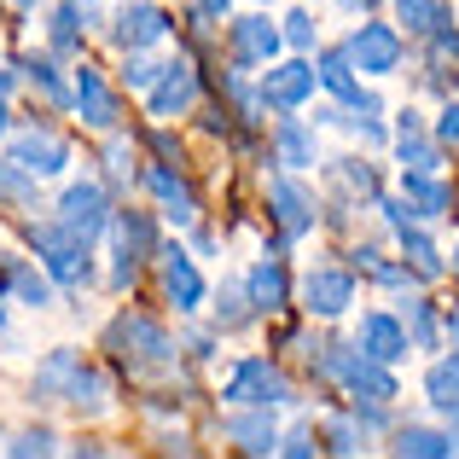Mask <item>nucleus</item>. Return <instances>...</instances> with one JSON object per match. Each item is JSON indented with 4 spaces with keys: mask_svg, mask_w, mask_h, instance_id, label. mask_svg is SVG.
Segmentation results:
<instances>
[{
    "mask_svg": "<svg viewBox=\"0 0 459 459\" xmlns=\"http://www.w3.org/2000/svg\"><path fill=\"white\" fill-rule=\"evenodd\" d=\"M320 372L349 395V402H395V395H402L395 372L384 367V360H372L360 343H325Z\"/></svg>",
    "mask_w": 459,
    "mask_h": 459,
    "instance_id": "f257e3e1",
    "label": "nucleus"
},
{
    "mask_svg": "<svg viewBox=\"0 0 459 459\" xmlns=\"http://www.w3.org/2000/svg\"><path fill=\"white\" fill-rule=\"evenodd\" d=\"M105 349H111L117 360H128L134 372L175 367V337L157 320H146V314H117V320L105 325Z\"/></svg>",
    "mask_w": 459,
    "mask_h": 459,
    "instance_id": "f03ea898",
    "label": "nucleus"
},
{
    "mask_svg": "<svg viewBox=\"0 0 459 459\" xmlns=\"http://www.w3.org/2000/svg\"><path fill=\"white\" fill-rule=\"evenodd\" d=\"M23 233H30V245H35V256H41V268L53 273L58 285L82 291V285L93 280V256H88V245H82L76 233H65L58 221H23Z\"/></svg>",
    "mask_w": 459,
    "mask_h": 459,
    "instance_id": "7ed1b4c3",
    "label": "nucleus"
},
{
    "mask_svg": "<svg viewBox=\"0 0 459 459\" xmlns=\"http://www.w3.org/2000/svg\"><path fill=\"white\" fill-rule=\"evenodd\" d=\"M111 215H117L111 210V186H100V180H70V186L58 192V215L53 221L93 250L105 233H111Z\"/></svg>",
    "mask_w": 459,
    "mask_h": 459,
    "instance_id": "20e7f679",
    "label": "nucleus"
},
{
    "mask_svg": "<svg viewBox=\"0 0 459 459\" xmlns=\"http://www.w3.org/2000/svg\"><path fill=\"white\" fill-rule=\"evenodd\" d=\"M221 395L233 407H285V402H297V384L285 378V367H273L268 355H245L227 372Z\"/></svg>",
    "mask_w": 459,
    "mask_h": 459,
    "instance_id": "39448f33",
    "label": "nucleus"
},
{
    "mask_svg": "<svg viewBox=\"0 0 459 459\" xmlns=\"http://www.w3.org/2000/svg\"><path fill=\"white\" fill-rule=\"evenodd\" d=\"M111 285H134L140 262L157 256V227L146 210H117L111 215Z\"/></svg>",
    "mask_w": 459,
    "mask_h": 459,
    "instance_id": "423d86ee",
    "label": "nucleus"
},
{
    "mask_svg": "<svg viewBox=\"0 0 459 459\" xmlns=\"http://www.w3.org/2000/svg\"><path fill=\"white\" fill-rule=\"evenodd\" d=\"M268 215H273L285 245H297V238H308L314 227H320V204H314V192L297 180V169H285V175L268 180Z\"/></svg>",
    "mask_w": 459,
    "mask_h": 459,
    "instance_id": "0eeeda50",
    "label": "nucleus"
},
{
    "mask_svg": "<svg viewBox=\"0 0 459 459\" xmlns=\"http://www.w3.org/2000/svg\"><path fill=\"white\" fill-rule=\"evenodd\" d=\"M314 88H320V70L308 65V58H273V65H262V82H256V93H262V111H303V105L314 100Z\"/></svg>",
    "mask_w": 459,
    "mask_h": 459,
    "instance_id": "6e6552de",
    "label": "nucleus"
},
{
    "mask_svg": "<svg viewBox=\"0 0 459 459\" xmlns=\"http://www.w3.org/2000/svg\"><path fill=\"white\" fill-rule=\"evenodd\" d=\"M343 47H349L360 76H395V70H402V53H407L402 30H395V23H378V18H360Z\"/></svg>",
    "mask_w": 459,
    "mask_h": 459,
    "instance_id": "1a4fd4ad",
    "label": "nucleus"
},
{
    "mask_svg": "<svg viewBox=\"0 0 459 459\" xmlns=\"http://www.w3.org/2000/svg\"><path fill=\"white\" fill-rule=\"evenodd\" d=\"M70 105H76V117L93 128V134H117V123H123L117 88L93 65H76V70H70Z\"/></svg>",
    "mask_w": 459,
    "mask_h": 459,
    "instance_id": "9d476101",
    "label": "nucleus"
},
{
    "mask_svg": "<svg viewBox=\"0 0 459 459\" xmlns=\"http://www.w3.org/2000/svg\"><path fill=\"white\" fill-rule=\"evenodd\" d=\"M192 105H198V65L192 58H169L163 76L146 88V111L157 123H175V117H186Z\"/></svg>",
    "mask_w": 459,
    "mask_h": 459,
    "instance_id": "9b49d317",
    "label": "nucleus"
},
{
    "mask_svg": "<svg viewBox=\"0 0 459 459\" xmlns=\"http://www.w3.org/2000/svg\"><path fill=\"white\" fill-rule=\"evenodd\" d=\"M297 303H303L314 320H343L349 303H355V273L349 268H308L303 285H297Z\"/></svg>",
    "mask_w": 459,
    "mask_h": 459,
    "instance_id": "f8f14e48",
    "label": "nucleus"
},
{
    "mask_svg": "<svg viewBox=\"0 0 459 459\" xmlns=\"http://www.w3.org/2000/svg\"><path fill=\"white\" fill-rule=\"evenodd\" d=\"M157 280H163V297L175 303V314H198L204 297H210L198 262H192L180 245H157Z\"/></svg>",
    "mask_w": 459,
    "mask_h": 459,
    "instance_id": "ddd939ff",
    "label": "nucleus"
},
{
    "mask_svg": "<svg viewBox=\"0 0 459 459\" xmlns=\"http://www.w3.org/2000/svg\"><path fill=\"white\" fill-rule=\"evenodd\" d=\"M280 47H285V30L268 12H245V18L227 23V53H233L238 65H273Z\"/></svg>",
    "mask_w": 459,
    "mask_h": 459,
    "instance_id": "4468645a",
    "label": "nucleus"
},
{
    "mask_svg": "<svg viewBox=\"0 0 459 459\" xmlns=\"http://www.w3.org/2000/svg\"><path fill=\"white\" fill-rule=\"evenodd\" d=\"M12 163L30 169L35 180H53V175L70 169V140L53 134V128H18V134H12Z\"/></svg>",
    "mask_w": 459,
    "mask_h": 459,
    "instance_id": "2eb2a0df",
    "label": "nucleus"
},
{
    "mask_svg": "<svg viewBox=\"0 0 459 459\" xmlns=\"http://www.w3.org/2000/svg\"><path fill=\"white\" fill-rule=\"evenodd\" d=\"M169 35V12L152 6V0H123L111 18V41L123 47V53H134V47H157Z\"/></svg>",
    "mask_w": 459,
    "mask_h": 459,
    "instance_id": "dca6fc26",
    "label": "nucleus"
},
{
    "mask_svg": "<svg viewBox=\"0 0 459 459\" xmlns=\"http://www.w3.org/2000/svg\"><path fill=\"white\" fill-rule=\"evenodd\" d=\"M355 343L367 349L372 360H384V367H395V360H407V349H413V337H407L402 314H384V308H367L355 325Z\"/></svg>",
    "mask_w": 459,
    "mask_h": 459,
    "instance_id": "f3484780",
    "label": "nucleus"
},
{
    "mask_svg": "<svg viewBox=\"0 0 459 459\" xmlns=\"http://www.w3.org/2000/svg\"><path fill=\"white\" fill-rule=\"evenodd\" d=\"M146 186H152L157 210H163V221H175V227H192V221H198V192H192V180L180 175L175 163H152L146 169Z\"/></svg>",
    "mask_w": 459,
    "mask_h": 459,
    "instance_id": "a211bd4d",
    "label": "nucleus"
},
{
    "mask_svg": "<svg viewBox=\"0 0 459 459\" xmlns=\"http://www.w3.org/2000/svg\"><path fill=\"white\" fill-rule=\"evenodd\" d=\"M442 140L425 128V111H413L407 105L402 117H395V157H402V169H442Z\"/></svg>",
    "mask_w": 459,
    "mask_h": 459,
    "instance_id": "6ab92c4d",
    "label": "nucleus"
},
{
    "mask_svg": "<svg viewBox=\"0 0 459 459\" xmlns=\"http://www.w3.org/2000/svg\"><path fill=\"white\" fill-rule=\"evenodd\" d=\"M76 378H82V355H76V349H53V355L35 367L30 395H35V402H70Z\"/></svg>",
    "mask_w": 459,
    "mask_h": 459,
    "instance_id": "aec40b11",
    "label": "nucleus"
},
{
    "mask_svg": "<svg viewBox=\"0 0 459 459\" xmlns=\"http://www.w3.org/2000/svg\"><path fill=\"white\" fill-rule=\"evenodd\" d=\"M273 163H285V169H314L320 163V140H314L308 123H297V111H285L280 128H273Z\"/></svg>",
    "mask_w": 459,
    "mask_h": 459,
    "instance_id": "412c9836",
    "label": "nucleus"
},
{
    "mask_svg": "<svg viewBox=\"0 0 459 459\" xmlns=\"http://www.w3.org/2000/svg\"><path fill=\"white\" fill-rule=\"evenodd\" d=\"M402 198L419 221H442L448 215V186L437 180V169H402Z\"/></svg>",
    "mask_w": 459,
    "mask_h": 459,
    "instance_id": "4be33fe9",
    "label": "nucleus"
},
{
    "mask_svg": "<svg viewBox=\"0 0 459 459\" xmlns=\"http://www.w3.org/2000/svg\"><path fill=\"white\" fill-rule=\"evenodd\" d=\"M250 285V303H256V314H280L285 303H291V280H285V262L280 256H262L256 268L245 273Z\"/></svg>",
    "mask_w": 459,
    "mask_h": 459,
    "instance_id": "5701e85b",
    "label": "nucleus"
},
{
    "mask_svg": "<svg viewBox=\"0 0 459 459\" xmlns=\"http://www.w3.org/2000/svg\"><path fill=\"white\" fill-rule=\"evenodd\" d=\"M395 18H402L407 35H419V41H437V35L454 30V6L448 0H395Z\"/></svg>",
    "mask_w": 459,
    "mask_h": 459,
    "instance_id": "b1692460",
    "label": "nucleus"
},
{
    "mask_svg": "<svg viewBox=\"0 0 459 459\" xmlns=\"http://www.w3.org/2000/svg\"><path fill=\"white\" fill-rule=\"evenodd\" d=\"M395 238H402V262H407V268H413V273H419V280H425V285L448 273V256H442V250H437V238H430L425 227H413V221H407V227H402V233H395Z\"/></svg>",
    "mask_w": 459,
    "mask_h": 459,
    "instance_id": "393cba45",
    "label": "nucleus"
},
{
    "mask_svg": "<svg viewBox=\"0 0 459 459\" xmlns=\"http://www.w3.org/2000/svg\"><path fill=\"white\" fill-rule=\"evenodd\" d=\"M227 437H233L245 454H273V448H280V425L268 419V407H250V413H233V419H227Z\"/></svg>",
    "mask_w": 459,
    "mask_h": 459,
    "instance_id": "a878e982",
    "label": "nucleus"
},
{
    "mask_svg": "<svg viewBox=\"0 0 459 459\" xmlns=\"http://www.w3.org/2000/svg\"><path fill=\"white\" fill-rule=\"evenodd\" d=\"M425 395H430V407H437L442 419H459V349H454V355H442V360H430Z\"/></svg>",
    "mask_w": 459,
    "mask_h": 459,
    "instance_id": "bb28decb",
    "label": "nucleus"
},
{
    "mask_svg": "<svg viewBox=\"0 0 459 459\" xmlns=\"http://www.w3.org/2000/svg\"><path fill=\"white\" fill-rule=\"evenodd\" d=\"M402 325H407V337H413V349H442V314L430 308V297H407L402 303Z\"/></svg>",
    "mask_w": 459,
    "mask_h": 459,
    "instance_id": "cd10ccee",
    "label": "nucleus"
},
{
    "mask_svg": "<svg viewBox=\"0 0 459 459\" xmlns=\"http://www.w3.org/2000/svg\"><path fill=\"white\" fill-rule=\"evenodd\" d=\"M390 448L402 454V459H448L454 454V437H442V430H430V425H402Z\"/></svg>",
    "mask_w": 459,
    "mask_h": 459,
    "instance_id": "c85d7f7f",
    "label": "nucleus"
},
{
    "mask_svg": "<svg viewBox=\"0 0 459 459\" xmlns=\"http://www.w3.org/2000/svg\"><path fill=\"white\" fill-rule=\"evenodd\" d=\"M6 291L18 297L23 308H53V273H35L30 262H12L6 268Z\"/></svg>",
    "mask_w": 459,
    "mask_h": 459,
    "instance_id": "c756f323",
    "label": "nucleus"
},
{
    "mask_svg": "<svg viewBox=\"0 0 459 459\" xmlns=\"http://www.w3.org/2000/svg\"><path fill=\"white\" fill-rule=\"evenodd\" d=\"M18 70H23V88H30V93H41L47 105H70V82L58 76V65H53L47 53H41V58H23Z\"/></svg>",
    "mask_w": 459,
    "mask_h": 459,
    "instance_id": "7c9ffc66",
    "label": "nucleus"
},
{
    "mask_svg": "<svg viewBox=\"0 0 459 459\" xmlns=\"http://www.w3.org/2000/svg\"><path fill=\"white\" fill-rule=\"evenodd\" d=\"M256 320V303H250V285L245 280H227L221 291H215V325L221 332H238V325Z\"/></svg>",
    "mask_w": 459,
    "mask_h": 459,
    "instance_id": "2f4dec72",
    "label": "nucleus"
},
{
    "mask_svg": "<svg viewBox=\"0 0 459 459\" xmlns=\"http://www.w3.org/2000/svg\"><path fill=\"white\" fill-rule=\"evenodd\" d=\"M82 12L76 0H65V6H53V18H47V41H53V53H76L82 47Z\"/></svg>",
    "mask_w": 459,
    "mask_h": 459,
    "instance_id": "473e14b6",
    "label": "nucleus"
},
{
    "mask_svg": "<svg viewBox=\"0 0 459 459\" xmlns=\"http://www.w3.org/2000/svg\"><path fill=\"white\" fill-rule=\"evenodd\" d=\"M320 437H325L332 454H367V425H360V419H325Z\"/></svg>",
    "mask_w": 459,
    "mask_h": 459,
    "instance_id": "72a5a7b5",
    "label": "nucleus"
},
{
    "mask_svg": "<svg viewBox=\"0 0 459 459\" xmlns=\"http://www.w3.org/2000/svg\"><path fill=\"white\" fill-rule=\"evenodd\" d=\"M117 76H123V88H134V93H146L157 76H163V65H157V58L146 53V47H134V53H123V70H117Z\"/></svg>",
    "mask_w": 459,
    "mask_h": 459,
    "instance_id": "f704fd0d",
    "label": "nucleus"
},
{
    "mask_svg": "<svg viewBox=\"0 0 459 459\" xmlns=\"http://www.w3.org/2000/svg\"><path fill=\"white\" fill-rule=\"evenodd\" d=\"M70 407H76V413H105V378L93 367H82V378H76V390H70Z\"/></svg>",
    "mask_w": 459,
    "mask_h": 459,
    "instance_id": "c9c22d12",
    "label": "nucleus"
},
{
    "mask_svg": "<svg viewBox=\"0 0 459 459\" xmlns=\"http://www.w3.org/2000/svg\"><path fill=\"white\" fill-rule=\"evenodd\" d=\"M285 47H291V53H314V47H320V23L308 18V12H285Z\"/></svg>",
    "mask_w": 459,
    "mask_h": 459,
    "instance_id": "e433bc0d",
    "label": "nucleus"
},
{
    "mask_svg": "<svg viewBox=\"0 0 459 459\" xmlns=\"http://www.w3.org/2000/svg\"><path fill=\"white\" fill-rule=\"evenodd\" d=\"M0 198H12V204H35V175H30V169H18L12 157L0 163Z\"/></svg>",
    "mask_w": 459,
    "mask_h": 459,
    "instance_id": "4c0bfd02",
    "label": "nucleus"
},
{
    "mask_svg": "<svg viewBox=\"0 0 459 459\" xmlns=\"http://www.w3.org/2000/svg\"><path fill=\"white\" fill-rule=\"evenodd\" d=\"M105 163H111V186H117V192H128V186H134V152H128V140H111Z\"/></svg>",
    "mask_w": 459,
    "mask_h": 459,
    "instance_id": "58836bf2",
    "label": "nucleus"
},
{
    "mask_svg": "<svg viewBox=\"0 0 459 459\" xmlns=\"http://www.w3.org/2000/svg\"><path fill=\"white\" fill-rule=\"evenodd\" d=\"M6 454L12 459H23V454H58V437H53V430H18V437L6 442Z\"/></svg>",
    "mask_w": 459,
    "mask_h": 459,
    "instance_id": "ea45409f",
    "label": "nucleus"
},
{
    "mask_svg": "<svg viewBox=\"0 0 459 459\" xmlns=\"http://www.w3.org/2000/svg\"><path fill=\"white\" fill-rule=\"evenodd\" d=\"M273 454L308 459V454H320V442H314V430H308V425H297V430H285V437H280V448H273Z\"/></svg>",
    "mask_w": 459,
    "mask_h": 459,
    "instance_id": "a19ab883",
    "label": "nucleus"
},
{
    "mask_svg": "<svg viewBox=\"0 0 459 459\" xmlns=\"http://www.w3.org/2000/svg\"><path fill=\"white\" fill-rule=\"evenodd\" d=\"M430 134L442 140V146H459V100H448L437 111V123H430Z\"/></svg>",
    "mask_w": 459,
    "mask_h": 459,
    "instance_id": "79ce46f5",
    "label": "nucleus"
},
{
    "mask_svg": "<svg viewBox=\"0 0 459 459\" xmlns=\"http://www.w3.org/2000/svg\"><path fill=\"white\" fill-rule=\"evenodd\" d=\"M12 134V76H0V140Z\"/></svg>",
    "mask_w": 459,
    "mask_h": 459,
    "instance_id": "37998d69",
    "label": "nucleus"
},
{
    "mask_svg": "<svg viewBox=\"0 0 459 459\" xmlns=\"http://www.w3.org/2000/svg\"><path fill=\"white\" fill-rule=\"evenodd\" d=\"M442 332H448V343L459 349V308H454V314H442Z\"/></svg>",
    "mask_w": 459,
    "mask_h": 459,
    "instance_id": "c03bdc74",
    "label": "nucleus"
},
{
    "mask_svg": "<svg viewBox=\"0 0 459 459\" xmlns=\"http://www.w3.org/2000/svg\"><path fill=\"white\" fill-rule=\"evenodd\" d=\"M227 6H233V0H198V12H204V18H221Z\"/></svg>",
    "mask_w": 459,
    "mask_h": 459,
    "instance_id": "a18cd8bd",
    "label": "nucleus"
},
{
    "mask_svg": "<svg viewBox=\"0 0 459 459\" xmlns=\"http://www.w3.org/2000/svg\"><path fill=\"white\" fill-rule=\"evenodd\" d=\"M337 6H343V12H355V18H360V12H372L378 0H337Z\"/></svg>",
    "mask_w": 459,
    "mask_h": 459,
    "instance_id": "49530a36",
    "label": "nucleus"
},
{
    "mask_svg": "<svg viewBox=\"0 0 459 459\" xmlns=\"http://www.w3.org/2000/svg\"><path fill=\"white\" fill-rule=\"evenodd\" d=\"M12 6H23V12H35V6H41V0H12Z\"/></svg>",
    "mask_w": 459,
    "mask_h": 459,
    "instance_id": "de8ad7c7",
    "label": "nucleus"
},
{
    "mask_svg": "<svg viewBox=\"0 0 459 459\" xmlns=\"http://www.w3.org/2000/svg\"><path fill=\"white\" fill-rule=\"evenodd\" d=\"M448 268H454V280H459V245H454V262H448Z\"/></svg>",
    "mask_w": 459,
    "mask_h": 459,
    "instance_id": "09e8293b",
    "label": "nucleus"
},
{
    "mask_svg": "<svg viewBox=\"0 0 459 459\" xmlns=\"http://www.w3.org/2000/svg\"><path fill=\"white\" fill-rule=\"evenodd\" d=\"M76 6H88V12H93V6H100V0H76Z\"/></svg>",
    "mask_w": 459,
    "mask_h": 459,
    "instance_id": "8fccbe9b",
    "label": "nucleus"
},
{
    "mask_svg": "<svg viewBox=\"0 0 459 459\" xmlns=\"http://www.w3.org/2000/svg\"><path fill=\"white\" fill-rule=\"evenodd\" d=\"M454 454H459V437H454Z\"/></svg>",
    "mask_w": 459,
    "mask_h": 459,
    "instance_id": "3c124183",
    "label": "nucleus"
}]
</instances>
